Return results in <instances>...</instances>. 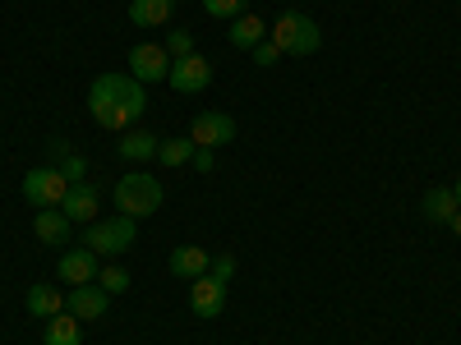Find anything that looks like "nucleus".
<instances>
[{
  "label": "nucleus",
  "instance_id": "nucleus-1",
  "mask_svg": "<svg viewBox=\"0 0 461 345\" xmlns=\"http://www.w3.org/2000/svg\"><path fill=\"white\" fill-rule=\"evenodd\" d=\"M88 111H93V120L102 129L125 134V129H134V120L148 111L143 84L130 79V74H102V79H93V88H88Z\"/></svg>",
  "mask_w": 461,
  "mask_h": 345
},
{
  "label": "nucleus",
  "instance_id": "nucleus-19",
  "mask_svg": "<svg viewBox=\"0 0 461 345\" xmlns=\"http://www.w3.org/2000/svg\"><path fill=\"white\" fill-rule=\"evenodd\" d=\"M267 37V23L254 19V14H240V19H230V47H240V51H254L258 42Z\"/></svg>",
  "mask_w": 461,
  "mask_h": 345
},
{
  "label": "nucleus",
  "instance_id": "nucleus-23",
  "mask_svg": "<svg viewBox=\"0 0 461 345\" xmlns=\"http://www.w3.org/2000/svg\"><path fill=\"white\" fill-rule=\"evenodd\" d=\"M162 47H167V56H171V60H185V56H194V37H189L185 28H171Z\"/></svg>",
  "mask_w": 461,
  "mask_h": 345
},
{
  "label": "nucleus",
  "instance_id": "nucleus-8",
  "mask_svg": "<svg viewBox=\"0 0 461 345\" xmlns=\"http://www.w3.org/2000/svg\"><path fill=\"white\" fill-rule=\"evenodd\" d=\"M167 84L176 93H203L212 84V65L194 51V56H185V60H171V74H167Z\"/></svg>",
  "mask_w": 461,
  "mask_h": 345
},
{
  "label": "nucleus",
  "instance_id": "nucleus-18",
  "mask_svg": "<svg viewBox=\"0 0 461 345\" xmlns=\"http://www.w3.org/2000/svg\"><path fill=\"white\" fill-rule=\"evenodd\" d=\"M28 314H32V318H42V323L56 318V314H65V295L51 290L47 281H42V286H28Z\"/></svg>",
  "mask_w": 461,
  "mask_h": 345
},
{
  "label": "nucleus",
  "instance_id": "nucleus-17",
  "mask_svg": "<svg viewBox=\"0 0 461 345\" xmlns=\"http://www.w3.org/2000/svg\"><path fill=\"white\" fill-rule=\"evenodd\" d=\"M176 14V0H130V19L139 28H162Z\"/></svg>",
  "mask_w": 461,
  "mask_h": 345
},
{
  "label": "nucleus",
  "instance_id": "nucleus-16",
  "mask_svg": "<svg viewBox=\"0 0 461 345\" xmlns=\"http://www.w3.org/2000/svg\"><path fill=\"white\" fill-rule=\"evenodd\" d=\"M420 212H425V221H434V226H452V217L461 212V203H456V194H452V184L429 189L425 203H420Z\"/></svg>",
  "mask_w": 461,
  "mask_h": 345
},
{
  "label": "nucleus",
  "instance_id": "nucleus-14",
  "mask_svg": "<svg viewBox=\"0 0 461 345\" xmlns=\"http://www.w3.org/2000/svg\"><path fill=\"white\" fill-rule=\"evenodd\" d=\"M158 134H148V129H125L121 138H115V152H121L125 162H134V166H143V162H152L158 157Z\"/></svg>",
  "mask_w": 461,
  "mask_h": 345
},
{
  "label": "nucleus",
  "instance_id": "nucleus-6",
  "mask_svg": "<svg viewBox=\"0 0 461 345\" xmlns=\"http://www.w3.org/2000/svg\"><path fill=\"white\" fill-rule=\"evenodd\" d=\"M167 74H171V56H167V47H158V42H139V47L130 51V79H139V84H167Z\"/></svg>",
  "mask_w": 461,
  "mask_h": 345
},
{
  "label": "nucleus",
  "instance_id": "nucleus-28",
  "mask_svg": "<svg viewBox=\"0 0 461 345\" xmlns=\"http://www.w3.org/2000/svg\"><path fill=\"white\" fill-rule=\"evenodd\" d=\"M69 157V138H47V166H60Z\"/></svg>",
  "mask_w": 461,
  "mask_h": 345
},
{
  "label": "nucleus",
  "instance_id": "nucleus-22",
  "mask_svg": "<svg viewBox=\"0 0 461 345\" xmlns=\"http://www.w3.org/2000/svg\"><path fill=\"white\" fill-rule=\"evenodd\" d=\"M97 286H102L106 295H125V290H130V272H125V267H102Z\"/></svg>",
  "mask_w": 461,
  "mask_h": 345
},
{
  "label": "nucleus",
  "instance_id": "nucleus-7",
  "mask_svg": "<svg viewBox=\"0 0 461 345\" xmlns=\"http://www.w3.org/2000/svg\"><path fill=\"white\" fill-rule=\"evenodd\" d=\"M189 138H194V147H226L230 138H236V120H230L226 111H203L194 115V129H189Z\"/></svg>",
  "mask_w": 461,
  "mask_h": 345
},
{
  "label": "nucleus",
  "instance_id": "nucleus-30",
  "mask_svg": "<svg viewBox=\"0 0 461 345\" xmlns=\"http://www.w3.org/2000/svg\"><path fill=\"white\" fill-rule=\"evenodd\" d=\"M452 235H456V240H461V212H456V217H452Z\"/></svg>",
  "mask_w": 461,
  "mask_h": 345
},
{
  "label": "nucleus",
  "instance_id": "nucleus-11",
  "mask_svg": "<svg viewBox=\"0 0 461 345\" xmlns=\"http://www.w3.org/2000/svg\"><path fill=\"white\" fill-rule=\"evenodd\" d=\"M106 304H111V295L93 281V286H69V295H65V314H74L79 323H97L102 314H106Z\"/></svg>",
  "mask_w": 461,
  "mask_h": 345
},
{
  "label": "nucleus",
  "instance_id": "nucleus-29",
  "mask_svg": "<svg viewBox=\"0 0 461 345\" xmlns=\"http://www.w3.org/2000/svg\"><path fill=\"white\" fill-rule=\"evenodd\" d=\"M189 162H194V171H199V175H212V166H217L212 147H194V157H189Z\"/></svg>",
  "mask_w": 461,
  "mask_h": 345
},
{
  "label": "nucleus",
  "instance_id": "nucleus-3",
  "mask_svg": "<svg viewBox=\"0 0 461 345\" xmlns=\"http://www.w3.org/2000/svg\"><path fill=\"white\" fill-rule=\"evenodd\" d=\"M267 37H273V42L282 47V56H314V51H319V42H323L319 23H314L310 14H300V10L277 14V23L267 28Z\"/></svg>",
  "mask_w": 461,
  "mask_h": 345
},
{
  "label": "nucleus",
  "instance_id": "nucleus-4",
  "mask_svg": "<svg viewBox=\"0 0 461 345\" xmlns=\"http://www.w3.org/2000/svg\"><path fill=\"white\" fill-rule=\"evenodd\" d=\"M134 240H139V221H130L121 212H115V217H97L84 230V249H93L97 258L125 253V249H134Z\"/></svg>",
  "mask_w": 461,
  "mask_h": 345
},
{
  "label": "nucleus",
  "instance_id": "nucleus-27",
  "mask_svg": "<svg viewBox=\"0 0 461 345\" xmlns=\"http://www.w3.org/2000/svg\"><path fill=\"white\" fill-rule=\"evenodd\" d=\"M60 171H65V180H69V184H84V175H88V162L79 157V152H69V157L60 162Z\"/></svg>",
  "mask_w": 461,
  "mask_h": 345
},
{
  "label": "nucleus",
  "instance_id": "nucleus-20",
  "mask_svg": "<svg viewBox=\"0 0 461 345\" xmlns=\"http://www.w3.org/2000/svg\"><path fill=\"white\" fill-rule=\"evenodd\" d=\"M47 345H84V323L74 314L47 318Z\"/></svg>",
  "mask_w": 461,
  "mask_h": 345
},
{
  "label": "nucleus",
  "instance_id": "nucleus-25",
  "mask_svg": "<svg viewBox=\"0 0 461 345\" xmlns=\"http://www.w3.org/2000/svg\"><path fill=\"white\" fill-rule=\"evenodd\" d=\"M277 60H282V47L273 42V37H263V42L254 47V65H258V69H267V65H277Z\"/></svg>",
  "mask_w": 461,
  "mask_h": 345
},
{
  "label": "nucleus",
  "instance_id": "nucleus-2",
  "mask_svg": "<svg viewBox=\"0 0 461 345\" xmlns=\"http://www.w3.org/2000/svg\"><path fill=\"white\" fill-rule=\"evenodd\" d=\"M162 199H167L162 180H158V175H148V171H130V175L115 180V212L130 217V221L152 217V212L162 208Z\"/></svg>",
  "mask_w": 461,
  "mask_h": 345
},
{
  "label": "nucleus",
  "instance_id": "nucleus-26",
  "mask_svg": "<svg viewBox=\"0 0 461 345\" xmlns=\"http://www.w3.org/2000/svg\"><path fill=\"white\" fill-rule=\"evenodd\" d=\"M208 277H217L221 286H230V277H236V258H230V253H217L212 267H208Z\"/></svg>",
  "mask_w": 461,
  "mask_h": 345
},
{
  "label": "nucleus",
  "instance_id": "nucleus-13",
  "mask_svg": "<svg viewBox=\"0 0 461 345\" xmlns=\"http://www.w3.org/2000/svg\"><path fill=\"white\" fill-rule=\"evenodd\" d=\"M208 267H212V253L199 249V244H180V249L171 253V277H180V281L208 277Z\"/></svg>",
  "mask_w": 461,
  "mask_h": 345
},
{
  "label": "nucleus",
  "instance_id": "nucleus-24",
  "mask_svg": "<svg viewBox=\"0 0 461 345\" xmlns=\"http://www.w3.org/2000/svg\"><path fill=\"white\" fill-rule=\"evenodd\" d=\"M203 10H208L212 19H226V23H230V19L245 14V0H203Z\"/></svg>",
  "mask_w": 461,
  "mask_h": 345
},
{
  "label": "nucleus",
  "instance_id": "nucleus-31",
  "mask_svg": "<svg viewBox=\"0 0 461 345\" xmlns=\"http://www.w3.org/2000/svg\"><path fill=\"white\" fill-rule=\"evenodd\" d=\"M452 194H456V203H461V175L452 180Z\"/></svg>",
  "mask_w": 461,
  "mask_h": 345
},
{
  "label": "nucleus",
  "instance_id": "nucleus-12",
  "mask_svg": "<svg viewBox=\"0 0 461 345\" xmlns=\"http://www.w3.org/2000/svg\"><path fill=\"white\" fill-rule=\"evenodd\" d=\"M97 208H102V189H97L93 180L69 184V194H65V203H60V212H65L69 221H97Z\"/></svg>",
  "mask_w": 461,
  "mask_h": 345
},
{
  "label": "nucleus",
  "instance_id": "nucleus-15",
  "mask_svg": "<svg viewBox=\"0 0 461 345\" xmlns=\"http://www.w3.org/2000/svg\"><path fill=\"white\" fill-rule=\"evenodd\" d=\"M69 226H74V221H69L60 208H42V212L32 217V235L42 240V244H51V249H60V244L69 240Z\"/></svg>",
  "mask_w": 461,
  "mask_h": 345
},
{
  "label": "nucleus",
  "instance_id": "nucleus-5",
  "mask_svg": "<svg viewBox=\"0 0 461 345\" xmlns=\"http://www.w3.org/2000/svg\"><path fill=\"white\" fill-rule=\"evenodd\" d=\"M65 194H69V180H65L60 166H37V171L23 175V199H28L37 212H42V208H60Z\"/></svg>",
  "mask_w": 461,
  "mask_h": 345
},
{
  "label": "nucleus",
  "instance_id": "nucleus-21",
  "mask_svg": "<svg viewBox=\"0 0 461 345\" xmlns=\"http://www.w3.org/2000/svg\"><path fill=\"white\" fill-rule=\"evenodd\" d=\"M189 157H194V138H162L158 143V162L162 166H185Z\"/></svg>",
  "mask_w": 461,
  "mask_h": 345
},
{
  "label": "nucleus",
  "instance_id": "nucleus-10",
  "mask_svg": "<svg viewBox=\"0 0 461 345\" xmlns=\"http://www.w3.org/2000/svg\"><path fill=\"white\" fill-rule=\"evenodd\" d=\"M56 272H60L65 286H93L97 272H102V258H97L93 249H69V253H60Z\"/></svg>",
  "mask_w": 461,
  "mask_h": 345
},
{
  "label": "nucleus",
  "instance_id": "nucleus-9",
  "mask_svg": "<svg viewBox=\"0 0 461 345\" xmlns=\"http://www.w3.org/2000/svg\"><path fill=\"white\" fill-rule=\"evenodd\" d=\"M189 309H194V318H203V323L221 318V309H226V286H221L217 277L189 281Z\"/></svg>",
  "mask_w": 461,
  "mask_h": 345
}]
</instances>
